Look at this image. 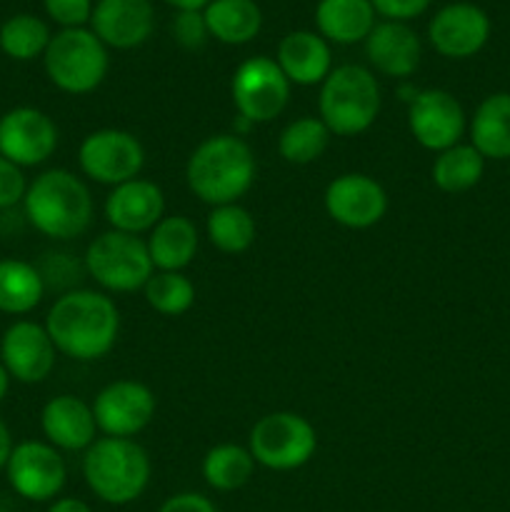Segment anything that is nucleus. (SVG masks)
Listing matches in <instances>:
<instances>
[{"label": "nucleus", "instance_id": "36", "mask_svg": "<svg viewBox=\"0 0 510 512\" xmlns=\"http://www.w3.org/2000/svg\"><path fill=\"white\" fill-rule=\"evenodd\" d=\"M25 190H28V180H25L23 168L0 155V210L23 203Z\"/></svg>", "mask_w": 510, "mask_h": 512}, {"label": "nucleus", "instance_id": "34", "mask_svg": "<svg viewBox=\"0 0 510 512\" xmlns=\"http://www.w3.org/2000/svg\"><path fill=\"white\" fill-rule=\"evenodd\" d=\"M170 33H173L175 43L185 50L205 48V43L210 38L203 10H178L173 23H170Z\"/></svg>", "mask_w": 510, "mask_h": 512}, {"label": "nucleus", "instance_id": "17", "mask_svg": "<svg viewBox=\"0 0 510 512\" xmlns=\"http://www.w3.org/2000/svg\"><path fill=\"white\" fill-rule=\"evenodd\" d=\"M55 350L45 325L33 320H15L0 340V363L18 383H43L55 368Z\"/></svg>", "mask_w": 510, "mask_h": 512}, {"label": "nucleus", "instance_id": "10", "mask_svg": "<svg viewBox=\"0 0 510 512\" xmlns=\"http://www.w3.org/2000/svg\"><path fill=\"white\" fill-rule=\"evenodd\" d=\"M78 165L88 180L115 188V185L140 178V170L145 165V148L128 130L100 128L85 135L80 143Z\"/></svg>", "mask_w": 510, "mask_h": 512}, {"label": "nucleus", "instance_id": "37", "mask_svg": "<svg viewBox=\"0 0 510 512\" xmlns=\"http://www.w3.org/2000/svg\"><path fill=\"white\" fill-rule=\"evenodd\" d=\"M375 13L383 15L385 20H398V23H408V20L418 18L430 8L433 0H370Z\"/></svg>", "mask_w": 510, "mask_h": 512}, {"label": "nucleus", "instance_id": "8", "mask_svg": "<svg viewBox=\"0 0 510 512\" xmlns=\"http://www.w3.org/2000/svg\"><path fill=\"white\" fill-rule=\"evenodd\" d=\"M248 450L255 465L290 473L313 460L318 450V433L308 418L290 410L268 413L253 425L248 435Z\"/></svg>", "mask_w": 510, "mask_h": 512}, {"label": "nucleus", "instance_id": "41", "mask_svg": "<svg viewBox=\"0 0 510 512\" xmlns=\"http://www.w3.org/2000/svg\"><path fill=\"white\" fill-rule=\"evenodd\" d=\"M163 3L175 8V13H178V10H205L210 0H163Z\"/></svg>", "mask_w": 510, "mask_h": 512}, {"label": "nucleus", "instance_id": "25", "mask_svg": "<svg viewBox=\"0 0 510 512\" xmlns=\"http://www.w3.org/2000/svg\"><path fill=\"white\" fill-rule=\"evenodd\" d=\"M470 145L485 160H510V93H493L468 123Z\"/></svg>", "mask_w": 510, "mask_h": 512}, {"label": "nucleus", "instance_id": "1", "mask_svg": "<svg viewBox=\"0 0 510 512\" xmlns=\"http://www.w3.org/2000/svg\"><path fill=\"white\" fill-rule=\"evenodd\" d=\"M45 330L65 358L93 363L118 343L120 310L113 298L98 290H68L50 305Z\"/></svg>", "mask_w": 510, "mask_h": 512}, {"label": "nucleus", "instance_id": "31", "mask_svg": "<svg viewBox=\"0 0 510 512\" xmlns=\"http://www.w3.org/2000/svg\"><path fill=\"white\" fill-rule=\"evenodd\" d=\"M333 133L328 125L315 115H303L295 118L283 128L278 138V153L285 163L290 165H310L323 158L328 150Z\"/></svg>", "mask_w": 510, "mask_h": 512}, {"label": "nucleus", "instance_id": "26", "mask_svg": "<svg viewBox=\"0 0 510 512\" xmlns=\"http://www.w3.org/2000/svg\"><path fill=\"white\" fill-rule=\"evenodd\" d=\"M203 18L210 38L225 45L250 43L263 28V10L255 0H210Z\"/></svg>", "mask_w": 510, "mask_h": 512}, {"label": "nucleus", "instance_id": "20", "mask_svg": "<svg viewBox=\"0 0 510 512\" xmlns=\"http://www.w3.org/2000/svg\"><path fill=\"white\" fill-rule=\"evenodd\" d=\"M365 58L370 68H375V73L405 80L418 70L423 43L408 23L383 20V23H375V28L365 38Z\"/></svg>", "mask_w": 510, "mask_h": 512}, {"label": "nucleus", "instance_id": "24", "mask_svg": "<svg viewBox=\"0 0 510 512\" xmlns=\"http://www.w3.org/2000/svg\"><path fill=\"white\" fill-rule=\"evenodd\" d=\"M375 15L370 0H320L315 8V28L328 43H365L375 28Z\"/></svg>", "mask_w": 510, "mask_h": 512}, {"label": "nucleus", "instance_id": "27", "mask_svg": "<svg viewBox=\"0 0 510 512\" xmlns=\"http://www.w3.org/2000/svg\"><path fill=\"white\" fill-rule=\"evenodd\" d=\"M45 280L35 265L25 260H0V313L25 315L40 305Z\"/></svg>", "mask_w": 510, "mask_h": 512}, {"label": "nucleus", "instance_id": "30", "mask_svg": "<svg viewBox=\"0 0 510 512\" xmlns=\"http://www.w3.org/2000/svg\"><path fill=\"white\" fill-rule=\"evenodd\" d=\"M483 173L485 158L470 143H458L438 153L430 170L435 188L450 195L475 188L483 180Z\"/></svg>", "mask_w": 510, "mask_h": 512}, {"label": "nucleus", "instance_id": "38", "mask_svg": "<svg viewBox=\"0 0 510 512\" xmlns=\"http://www.w3.org/2000/svg\"><path fill=\"white\" fill-rule=\"evenodd\" d=\"M158 512H218L215 503L200 493H178L170 495Z\"/></svg>", "mask_w": 510, "mask_h": 512}, {"label": "nucleus", "instance_id": "22", "mask_svg": "<svg viewBox=\"0 0 510 512\" xmlns=\"http://www.w3.org/2000/svg\"><path fill=\"white\" fill-rule=\"evenodd\" d=\"M275 63L280 65L290 85H320L333 70L330 43L315 30H293L278 45Z\"/></svg>", "mask_w": 510, "mask_h": 512}, {"label": "nucleus", "instance_id": "42", "mask_svg": "<svg viewBox=\"0 0 510 512\" xmlns=\"http://www.w3.org/2000/svg\"><path fill=\"white\" fill-rule=\"evenodd\" d=\"M10 375H8V370H5V365L0 363V403H3V398L5 395H8V388H10Z\"/></svg>", "mask_w": 510, "mask_h": 512}, {"label": "nucleus", "instance_id": "9", "mask_svg": "<svg viewBox=\"0 0 510 512\" xmlns=\"http://www.w3.org/2000/svg\"><path fill=\"white\" fill-rule=\"evenodd\" d=\"M290 80L285 78L275 58L253 55L235 68L230 80V98H233L238 118L250 125H265L278 118L290 100Z\"/></svg>", "mask_w": 510, "mask_h": 512}, {"label": "nucleus", "instance_id": "13", "mask_svg": "<svg viewBox=\"0 0 510 512\" xmlns=\"http://www.w3.org/2000/svg\"><path fill=\"white\" fill-rule=\"evenodd\" d=\"M5 473H8L10 488L30 503L55 500L68 480V468H65L60 450H55L50 443H40V440H25V443L15 445L8 465H5Z\"/></svg>", "mask_w": 510, "mask_h": 512}, {"label": "nucleus", "instance_id": "5", "mask_svg": "<svg viewBox=\"0 0 510 512\" xmlns=\"http://www.w3.org/2000/svg\"><path fill=\"white\" fill-rule=\"evenodd\" d=\"M380 105L378 78L365 65H338L320 83L318 118L338 138H355L373 128Z\"/></svg>", "mask_w": 510, "mask_h": 512}, {"label": "nucleus", "instance_id": "29", "mask_svg": "<svg viewBox=\"0 0 510 512\" xmlns=\"http://www.w3.org/2000/svg\"><path fill=\"white\" fill-rule=\"evenodd\" d=\"M203 480L218 493L245 488L255 473V458L248 448L235 443L215 445L203 458Z\"/></svg>", "mask_w": 510, "mask_h": 512}, {"label": "nucleus", "instance_id": "4", "mask_svg": "<svg viewBox=\"0 0 510 512\" xmlns=\"http://www.w3.org/2000/svg\"><path fill=\"white\" fill-rule=\"evenodd\" d=\"M148 450L130 438H98L83 455V478L90 493L108 505L135 503L148 490Z\"/></svg>", "mask_w": 510, "mask_h": 512}, {"label": "nucleus", "instance_id": "40", "mask_svg": "<svg viewBox=\"0 0 510 512\" xmlns=\"http://www.w3.org/2000/svg\"><path fill=\"white\" fill-rule=\"evenodd\" d=\"M13 438H10V430H8V425L3 423V420H0V468H5V465H8V458H10V453H13Z\"/></svg>", "mask_w": 510, "mask_h": 512}, {"label": "nucleus", "instance_id": "28", "mask_svg": "<svg viewBox=\"0 0 510 512\" xmlns=\"http://www.w3.org/2000/svg\"><path fill=\"white\" fill-rule=\"evenodd\" d=\"M205 235L210 245L225 255H240L253 248L258 225H255L253 213L240 203L215 205L210 208L208 220H205Z\"/></svg>", "mask_w": 510, "mask_h": 512}, {"label": "nucleus", "instance_id": "23", "mask_svg": "<svg viewBox=\"0 0 510 512\" xmlns=\"http://www.w3.org/2000/svg\"><path fill=\"white\" fill-rule=\"evenodd\" d=\"M153 268L160 273H183L195 260L200 248V233L185 215H165L145 238Z\"/></svg>", "mask_w": 510, "mask_h": 512}, {"label": "nucleus", "instance_id": "7", "mask_svg": "<svg viewBox=\"0 0 510 512\" xmlns=\"http://www.w3.org/2000/svg\"><path fill=\"white\" fill-rule=\"evenodd\" d=\"M83 265L85 273L110 293L143 290L155 273L145 240L120 230H105L90 240Z\"/></svg>", "mask_w": 510, "mask_h": 512}, {"label": "nucleus", "instance_id": "18", "mask_svg": "<svg viewBox=\"0 0 510 512\" xmlns=\"http://www.w3.org/2000/svg\"><path fill=\"white\" fill-rule=\"evenodd\" d=\"M103 213L110 230L128 235L150 233L165 218V193L153 180L133 178L110 190Z\"/></svg>", "mask_w": 510, "mask_h": 512}, {"label": "nucleus", "instance_id": "32", "mask_svg": "<svg viewBox=\"0 0 510 512\" xmlns=\"http://www.w3.org/2000/svg\"><path fill=\"white\" fill-rule=\"evenodd\" d=\"M50 28L38 15L20 13L0 25V50L13 60H35L50 45Z\"/></svg>", "mask_w": 510, "mask_h": 512}, {"label": "nucleus", "instance_id": "12", "mask_svg": "<svg viewBox=\"0 0 510 512\" xmlns=\"http://www.w3.org/2000/svg\"><path fill=\"white\" fill-rule=\"evenodd\" d=\"M95 425L105 438H130L143 433L155 418L158 400L153 390L138 380H113L93 403Z\"/></svg>", "mask_w": 510, "mask_h": 512}, {"label": "nucleus", "instance_id": "35", "mask_svg": "<svg viewBox=\"0 0 510 512\" xmlns=\"http://www.w3.org/2000/svg\"><path fill=\"white\" fill-rule=\"evenodd\" d=\"M45 13L53 23L60 25V30L68 28H85L93 15V0H43Z\"/></svg>", "mask_w": 510, "mask_h": 512}, {"label": "nucleus", "instance_id": "2", "mask_svg": "<svg viewBox=\"0 0 510 512\" xmlns=\"http://www.w3.org/2000/svg\"><path fill=\"white\" fill-rule=\"evenodd\" d=\"M258 163L243 135L218 133L195 145L185 163V183L205 205L238 203L255 183Z\"/></svg>", "mask_w": 510, "mask_h": 512}, {"label": "nucleus", "instance_id": "11", "mask_svg": "<svg viewBox=\"0 0 510 512\" xmlns=\"http://www.w3.org/2000/svg\"><path fill=\"white\" fill-rule=\"evenodd\" d=\"M408 130L420 148L443 153L463 140L468 118L453 93L443 88H425L408 103Z\"/></svg>", "mask_w": 510, "mask_h": 512}, {"label": "nucleus", "instance_id": "16", "mask_svg": "<svg viewBox=\"0 0 510 512\" xmlns=\"http://www.w3.org/2000/svg\"><path fill=\"white\" fill-rule=\"evenodd\" d=\"M490 38V18L475 3H448L430 18L428 40L435 53L450 60L478 55Z\"/></svg>", "mask_w": 510, "mask_h": 512}, {"label": "nucleus", "instance_id": "3", "mask_svg": "<svg viewBox=\"0 0 510 512\" xmlns=\"http://www.w3.org/2000/svg\"><path fill=\"white\" fill-rule=\"evenodd\" d=\"M25 218L53 240H73L93 223V195L83 178L65 168L40 173L25 190Z\"/></svg>", "mask_w": 510, "mask_h": 512}, {"label": "nucleus", "instance_id": "6", "mask_svg": "<svg viewBox=\"0 0 510 512\" xmlns=\"http://www.w3.org/2000/svg\"><path fill=\"white\" fill-rule=\"evenodd\" d=\"M50 83L68 95H88L108 75V48L90 28L58 30L43 55Z\"/></svg>", "mask_w": 510, "mask_h": 512}, {"label": "nucleus", "instance_id": "21", "mask_svg": "<svg viewBox=\"0 0 510 512\" xmlns=\"http://www.w3.org/2000/svg\"><path fill=\"white\" fill-rule=\"evenodd\" d=\"M40 428H43L45 440L55 450H65V453H85L98 440L93 405L75 395H58L48 400L40 413Z\"/></svg>", "mask_w": 510, "mask_h": 512}, {"label": "nucleus", "instance_id": "19", "mask_svg": "<svg viewBox=\"0 0 510 512\" xmlns=\"http://www.w3.org/2000/svg\"><path fill=\"white\" fill-rule=\"evenodd\" d=\"M90 30L105 48L133 50L155 30V8L150 0H98L90 15Z\"/></svg>", "mask_w": 510, "mask_h": 512}, {"label": "nucleus", "instance_id": "14", "mask_svg": "<svg viewBox=\"0 0 510 512\" xmlns=\"http://www.w3.org/2000/svg\"><path fill=\"white\" fill-rule=\"evenodd\" d=\"M325 213L348 230H368L388 213V193L365 173H343L330 180L323 195Z\"/></svg>", "mask_w": 510, "mask_h": 512}, {"label": "nucleus", "instance_id": "33", "mask_svg": "<svg viewBox=\"0 0 510 512\" xmlns=\"http://www.w3.org/2000/svg\"><path fill=\"white\" fill-rule=\"evenodd\" d=\"M145 303L155 313L165 318H178L185 315L195 303V285L185 273H160L155 270L153 278L143 288Z\"/></svg>", "mask_w": 510, "mask_h": 512}, {"label": "nucleus", "instance_id": "15", "mask_svg": "<svg viewBox=\"0 0 510 512\" xmlns=\"http://www.w3.org/2000/svg\"><path fill=\"white\" fill-rule=\"evenodd\" d=\"M58 125L48 113L30 105L8 110L0 118V155L18 168H35L53 158Z\"/></svg>", "mask_w": 510, "mask_h": 512}, {"label": "nucleus", "instance_id": "43", "mask_svg": "<svg viewBox=\"0 0 510 512\" xmlns=\"http://www.w3.org/2000/svg\"><path fill=\"white\" fill-rule=\"evenodd\" d=\"M3 512H15V510H3Z\"/></svg>", "mask_w": 510, "mask_h": 512}, {"label": "nucleus", "instance_id": "44", "mask_svg": "<svg viewBox=\"0 0 510 512\" xmlns=\"http://www.w3.org/2000/svg\"><path fill=\"white\" fill-rule=\"evenodd\" d=\"M508 173H510V165H508Z\"/></svg>", "mask_w": 510, "mask_h": 512}, {"label": "nucleus", "instance_id": "39", "mask_svg": "<svg viewBox=\"0 0 510 512\" xmlns=\"http://www.w3.org/2000/svg\"><path fill=\"white\" fill-rule=\"evenodd\" d=\"M48 512H93L88 503H83L80 498H58L53 500Z\"/></svg>", "mask_w": 510, "mask_h": 512}]
</instances>
